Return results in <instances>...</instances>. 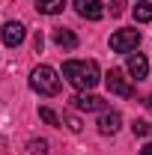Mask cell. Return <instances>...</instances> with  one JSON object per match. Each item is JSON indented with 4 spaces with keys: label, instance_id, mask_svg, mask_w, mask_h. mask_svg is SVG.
<instances>
[{
    "label": "cell",
    "instance_id": "cell-9",
    "mask_svg": "<svg viewBox=\"0 0 152 155\" xmlns=\"http://www.w3.org/2000/svg\"><path fill=\"white\" fill-rule=\"evenodd\" d=\"M122 128V116L116 114V110H101V116H98V131L107 137V134H116Z\"/></svg>",
    "mask_w": 152,
    "mask_h": 155
},
{
    "label": "cell",
    "instance_id": "cell-3",
    "mask_svg": "<svg viewBox=\"0 0 152 155\" xmlns=\"http://www.w3.org/2000/svg\"><path fill=\"white\" fill-rule=\"evenodd\" d=\"M137 45H140V33L137 30H116L111 36V51L114 54H131Z\"/></svg>",
    "mask_w": 152,
    "mask_h": 155
},
{
    "label": "cell",
    "instance_id": "cell-18",
    "mask_svg": "<svg viewBox=\"0 0 152 155\" xmlns=\"http://www.w3.org/2000/svg\"><path fill=\"white\" fill-rule=\"evenodd\" d=\"M140 155H152V143H146V146L140 149Z\"/></svg>",
    "mask_w": 152,
    "mask_h": 155
},
{
    "label": "cell",
    "instance_id": "cell-12",
    "mask_svg": "<svg viewBox=\"0 0 152 155\" xmlns=\"http://www.w3.org/2000/svg\"><path fill=\"white\" fill-rule=\"evenodd\" d=\"M134 18H137V21H152V3H149V0L134 3Z\"/></svg>",
    "mask_w": 152,
    "mask_h": 155
},
{
    "label": "cell",
    "instance_id": "cell-16",
    "mask_svg": "<svg viewBox=\"0 0 152 155\" xmlns=\"http://www.w3.org/2000/svg\"><path fill=\"white\" fill-rule=\"evenodd\" d=\"M30 152L33 155H45L48 152V143H45V140H30Z\"/></svg>",
    "mask_w": 152,
    "mask_h": 155
},
{
    "label": "cell",
    "instance_id": "cell-10",
    "mask_svg": "<svg viewBox=\"0 0 152 155\" xmlns=\"http://www.w3.org/2000/svg\"><path fill=\"white\" fill-rule=\"evenodd\" d=\"M54 42H57L60 48H66V51L78 48V36L72 30H66V27H57V30H54Z\"/></svg>",
    "mask_w": 152,
    "mask_h": 155
},
{
    "label": "cell",
    "instance_id": "cell-8",
    "mask_svg": "<svg viewBox=\"0 0 152 155\" xmlns=\"http://www.w3.org/2000/svg\"><path fill=\"white\" fill-rule=\"evenodd\" d=\"M125 69H128V75H131L134 81H143V78L149 75V60L143 57V54H128Z\"/></svg>",
    "mask_w": 152,
    "mask_h": 155
},
{
    "label": "cell",
    "instance_id": "cell-13",
    "mask_svg": "<svg viewBox=\"0 0 152 155\" xmlns=\"http://www.w3.org/2000/svg\"><path fill=\"white\" fill-rule=\"evenodd\" d=\"M131 131H134V134H140V137H149L152 134V122H146V119H134Z\"/></svg>",
    "mask_w": 152,
    "mask_h": 155
},
{
    "label": "cell",
    "instance_id": "cell-15",
    "mask_svg": "<svg viewBox=\"0 0 152 155\" xmlns=\"http://www.w3.org/2000/svg\"><path fill=\"white\" fill-rule=\"evenodd\" d=\"M63 122H66V125H69V131H75V134L84 128V125H81V119H78L75 114H66V116H63Z\"/></svg>",
    "mask_w": 152,
    "mask_h": 155
},
{
    "label": "cell",
    "instance_id": "cell-11",
    "mask_svg": "<svg viewBox=\"0 0 152 155\" xmlns=\"http://www.w3.org/2000/svg\"><path fill=\"white\" fill-rule=\"evenodd\" d=\"M36 9L42 15H57L66 9V0H36Z\"/></svg>",
    "mask_w": 152,
    "mask_h": 155
},
{
    "label": "cell",
    "instance_id": "cell-19",
    "mask_svg": "<svg viewBox=\"0 0 152 155\" xmlns=\"http://www.w3.org/2000/svg\"><path fill=\"white\" fill-rule=\"evenodd\" d=\"M146 110H149V114H152V93H149V96H146Z\"/></svg>",
    "mask_w": 152,
    "mask_h": 155
},
{
    "label": "cell",
    "instance_id": "cell-2",
    "mask_svg": "<svg viewBox=\"0 0 152 155\" xmlns=\"http://www.w3.org/2000/svg\"><path fill=\"white\" fill-rule=\"evenodd\" d=\"M30 90L39 96H57L60 93V75L51 66H36L30 72Z\"/></svg>",
    "mask_w": 152,
    "mask_h": 155
},
{
    "label": "cell",
    "instance_id": "cell-6",
    "mask_svg": "<svg viewBox=\"0 0 152 155\" xmlns=\"http://www.w3.org/2000/svg\"><path fill=\"white\" fill-rule=\"evenodd\" d=\"M75 12L87 21H98L104 15V6H101V0H75Z\"/></svg>",
    "mask_w": 152,
    "mask_h": 155
},
{
    "label": "cell",
    "instance_id": "cell-1",
    "mask_svg": "<svg viewBox=\"0 0 152 155\" xmlns=\"http://www.w3.org/2000/svg\"><path fill=\"white\" fill-rule=\"evenodd\" d=\"M63 78L78 93H87V90H93L101 81V72H98L95 60H69V63H63Z\"/></svg>",
    "mask_w": 152,
    "mask_h": 155
},
{
    "label": "cell",
    "instance_id": "cell-5",
    "mask_svg": "<svg viewBox=\"0 0 152 155\" xmlns=\"http://www.w3.org/2000/svg\"><path fill=\"white\" fill-rule=\"evenodd\" d=\"M0 36H3V45L6 48H18L21 42H24V36H27V30H24L21 21H6L3 30H0Z\"/></svg>",
    "mask_w": 152,
    "mask_h": 155
},
{
    "label": "cell",
    "instance_id": "cell-14",
    "mask_svg": "<svg viewBox=\"0 0 152 155\" xmlns=\"http://www.w3.org/2000/svg\"><path fill=\"white\" fill-rule=\"evenodd\" d=\"M39 116L48 122V125H54V128H60V116L51 110V107H39Z\"/></svg>",
    "mask_w": 152,
    "mask_h": 155
},
{
    "label": "cell",
    "instance_id": "cell-17",
    "mask_svg": "<svg viewBox=\"0 0 152 155\" xmlns=\"http://www.w3.org/2000/svg\"><path fill=\"white\" fill-rule=\"evenodd\" d=\"M125 12V0H114L111 3V15H122Z\"/></svg>",
    "mask_w": 152,
    "mask_h": 155
},
{
    "label": "cell",
    "instance_id": "cell-7",
    "mask_svg": "<svg viewBox=\"0 0 152 155\" xmlns=\"http://www.w3.org/2000/svg\"><path fill=\"white\" fill-rule=\"evenodd\" d=\"M72 107L87 110V114H93V110H107V107H104V98L93 96V93H78V96L72 98Z\"/></svg>",
    "mask_w": 152,
    "mask_h": 155
},
{
    "label": "cell",
    "instance_id": "cell-4",
    "mask_svg": "<svg viewBox=\"0 0 152 155\" xmlns=\"http://www.w3.org/2000/svg\"><path fill=\"white\" fill-rule=\"evenodd\" d=\"M104 84H107V90H111L114 96H122V98H131L134 96V84L122 75L119 69H111V72L104 75Z\"/></svg>",
    "mask_w": 152,
    "mask_h": 155
}]
</instances>
